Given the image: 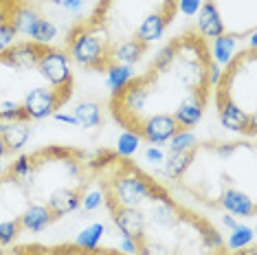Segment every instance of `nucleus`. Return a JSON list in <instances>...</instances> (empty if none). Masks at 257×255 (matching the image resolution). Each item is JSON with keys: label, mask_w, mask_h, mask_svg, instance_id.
Instances as JSON below:
<instances>
[{"label": "nucleus", "mask_w": 257, "mask_h": 255, "mask_svg": "<svg viewBox=\"0 0 257 255\" xmlns=\"http://www.w3.org/2000/svg\"><path fill=\"white\" fill-rule=\"evenodd\" d=\"M29 38H31L33 42H38V44H51L57 38V29H55L53 22H49L44 18H38L36 25H33L31 31H29Z\"/></svg>", "instance_id": "nucleus-13"}, {"label": "nucleus", "mask_w": 257, "mask_h": 255, "mask_svg": "<svg viewBox=\"0 0 257 255\" xmlns=\"http://www.w3.org/2000/svg\"><path fill=\"white\" fill-rule=\"evenodd\" d=\"M235 44H237V38H233V36H220V38H215L213 44L209 46L213 62L220 64V66H224V64L229 62L233 55H235Z\"/></svg>", "instance_id": "nucleus-10"}, {"label": "nucleus", "mask_w": 257, "mask_h": 255, "mask_svg": "<svg viewBox=\"0 0 257 255\" xmlns=\"http://www.w3.org/2000/svg\"><path fill=\"white\" fill-rule=\"evenodd\" d=\"M222 222H224L226 229H235L237 227V222H235V218L233 216H222Z\"/></svg>", "instance_id": "nucleus-22"}, {"label": "nucleus", "mask_w": 257, "mask_h": 255, "mask_svg": "<svg viewBox=\"0 0 257 255\" xmlns=\"http://www.w3.org/2000/svg\"><path fill=\"white\" fill-rule=\"evenodd\" d=\"M53 117L57 119V121H64V123H71V125H77V121H75V117L73 114H66V112H55Z\"/></svg>", "instance_id": "nucleus-21"}, {"label": "nucleus", "mask_w": 257, "mask_h": 255, "mask_svg": "<svg viewBox=\"0 0 257 255\" xmlns=\"http://www.w3.org/2000/svg\"><path fill=\"white\" fill-rule=\"evenodd\" d=\"M3 172H5V165H3V163H0V174H3Z\"/></svg>", "instance_id": "nucleus-24"}, {"label": "nucleus", "mask_w": 257, "mask_h": 255, "mask_svg": "<svg viewBox=\"0 0 257 255\" xmlns=\"http://www.w3.org/2000/svg\"><path fill=\"white\" fill-rule=\"evenodd\" d=\"M73 117H75V121H77V125L86 128V130L101 125V121H103V117H101V106H99V103H95V101H84V103H79V106L75 108Z\"/></svg>", "instance_id": "nucleus-9"}, {"label": "nucleus", "mask_w": 257, "mask_h": 255, "mask_svg": "<svg viewBox=\"0 0 257 255\" xmlns=\"http://www.w3.org/2000/svg\"><path fill=\"white\" fill-rule=\"evenodd\" d=\"M106 73H108V86L112 92L123 88V86L134 77L132 66H123V64H114V66H110Z\"/></svg>", "instance_id": "nucleus-14"}, {"label": "nucleus", "mask_w": 257, "mask_h": 255, "mask_svg": "<svg viewBox=\"0 0 257 255\" xmlns=\"http://www.w3.org/2000/svg\"><path fill=\"white\" fill-rule=\"evenodd\" d=\"M253 246V229L250 227H242L237 224L235 229H231V235L226 240V251L229 253H237V251H244V248Z\"/></svg>", "instance_id": "nucleus-11"}, {"label": "nucleus", "mask_w": 257, "mask_h": 255, "mask_svg": "<svg viewBox=\"0 0 257 255\" xmlns=\"http://www.w3.org/2000/svg\"><path fill=\"white\" fill-rule=\"evenodd\" d=\"M29 135H31V128H29V123H25V121H14V123L0 121V137L7 143L9 154L25 148L29 141Z\"/></svg>", "instance_id": "nucleus-7"}, {"label": "nucleus", "mask_w": 257, "mask_h": 255, "mask_svg": "<svg viewBox=\"0 0 257 255\" xmlns=\"http://www.w3.org/2000/svg\"><path fill=\"white\" fill-rule=\"evenodd\" d=\"M103 233H106V229H103V224H90V227H86L81 233L77 235V240H75V244L79 248H84V251H97L99 248V242H101Z\"/></svg>", "instance_id": "nucleus-12"}, {"label": "nucleus", "mask_w": 257, "mask_h": 255, "mask_svg": "<svg viewBox=\"0 0 257 255\" xmlns=\"http://www.w3.org/2000/svg\"><path fill=\"white\" fill-rule=\"evenodd\" d=\"M178 3L180 0H99L97 7L88 14V18L79 20L84 27H103L106 22H110L114 18L116 14L123 16L127 7H137V5H141V7H148V18H165L167 22H174L178 14ZM143 20V22H145ZM141 22V25H143Z\"/></svg>", "instance_id": "nucleus-4"}, {"label": "nucleus", "mask_w": 257, "mask_h": 255, "mask_svg": "<svg viewBox=\"0 0 257 255\" xmlns=\"http://www.w3.org/2000/svg\"><path fill=\"white\" fill-rule=\"evenodd\" d=\"M20 227L22 231H29V233H42L51 227V224L55 222L53 213L49 211V207L42 205V202H33V205H29L25 211H22L20 216Z\"/></svg>", "instance_id": "nucleus-6"}, {"label": "nucleus", "mask_w": 257, "mask_h": 255, "mask_svg": "<svg viewBox=\"0 0 257 255\" xmlns=\"http://www.w3.org/2000/svg\"><path fill=\"white\" fill-rule=\"evenodd\" d=\"M139 143H141V139H139L137 135H132V132H123V135L119 137V141H116V154L132 156L139 150Z\"/></svg>", "instance_id": "nucleus-15"}, {"label": "nucleus", "mask_w": 257, "mask_h": 255, "mask_svg": "<svg viewBox=\"0 0 257 255\" xmlns=\"http://www.w3.org/2000/svg\"><path fill=\"white\" fill-rule=\"evenodd\" d=\"M9 154V150H7V143H5V139L0 137V159H3V156H7Z\"/></svg>", "instance_id": "nucleus-23"}, {"label": "nucleus", "mask_w": 257, "mask_h": 255, "mask_svg": "<svg viewBox=\"0 0 257 255\" xmlns=\"http://www.w3.org/2000/svg\"><path fill=\"white\" fill-rule=\"evenodd\" d=\"M196 137L194 132H178L176 137L169 139V152H183V150H189L196 146Z\"/></svg>", "instance_id": "nucleus-16"}, {"label": "nucleus", "mask_w": 257, "mask_h": 255, "mask_svg": "<svg viewBox=\"0 0 257 255\" xmlns=\"http://www.w3.org/2000/svg\"><path fill=\"white\" fill-rule=\"evenodd\" d=\"M215 207L224 209L229 216H237V218H253L257 207H255V198L250 191L244 189H226L218 196Z\"/></svg>", "instance_id": "nucleus-5"}, {"label": "nucleus", "mask_w": 257, "mask_h": 255, "mask_svg": "<svg viewBox=\"0 0 257 255\" xmlns=\"http://www.w3.org/2000/svg\"><path fill=\"white\" fill-rule=\"evenodd\" d=\"M46 46L49 44L25 40V42H14L0 49V121L29 123L22 103L33 88L22 86V82L31 77V73H40V57Z\"/></svg>", "instance_id": "nucleus-3"}, {"label": "nucleus", "mask_w": 257, "mask_h": 255, "mask_svg": "<svg viewBox=\"0 0 257 255\" xmlns=\"http://www.w3.org/2000/svg\"><path fill=\"white\" fill-rule=\"evenodd\" d=\"M101 202H103L101 191H86L84 200H81V207H84L86 211H95V209L101 207Z\"/></svg>", "instance_id": "nucleus-17"}, {"label": "nucleus", "mask_w": 257, "mask_h": 255, "mask_svg": "<svg viewBox=\"0 0 257 255\" xmlns=\"http://www.w3.org/2000/svg\"><path fill=\"white\" fill-rule=\"evenodd\" d=\"M255 46L242 49L224 64L215 82V106L222 128L237 135L255 137Z\"/></svg>", "instance_id": "nucleus-2"}, {"label": "nucleus", "mask_w": 257, "mask_h": 255, "mask_svg": "<svg viewBox=\"0 0 257 255\" xmlns=\"http://www.w3.org/2000/svg\"><path fill=\"white\" fill-rule=\"evenodd\" d=\"M119 253H121V255H139L137 242H132L130 237H121V242H119Z\"/></svg>", "instance_id": "nucleus-19"}, {"label": "nucleus", "mask_w": 257, "mask_h": 255, "mask_svg": "<svg viewBox=\"0 0 257 255\" xmlns=\"http://www.w3.org/2000/svg\"><path fill=\"white\" fill-rule=\"evenodd\" d=\"M213 57L198 31L174 38L156 53L143 75H134L123 88L112 92L110 112L132 132L150 117H172L185 99L211 95Z\"/></svg>", "instance_id": "nucleus-1"}, {"label": "nucleus", "mask_w": 257, "mask_h": 255, "mask_svg": "<svg viewBox=\"0 0 257 255\" xmlns=\"http://www.w3.org/2000/svg\"><path fill=\"white\" fill-rule=\"evenodd\" d=\"M51 3L60 5V7L68 9V11H79L81 5H84V0H51Z\"/></svg>", "instance_id": "nucleus-20"}, {"label": "nucleus", "mask_w": 257, "mask_h": 255, "mask_svg": "<svg viewBox=\"0 0 257 255\" xmlns=\"http://www.w3.org/2000/svg\"><path fill=\"white\" fill-rule=\"evenodd\" d=\"M145 159H148V163H152V165H161L163 161H165V154H163V150L159 146H150L145 150Z\"/></svg>", "instance_id": "nucleus-18"}, {"label": "nucleus", "mask_w": 257, "mask_h": 255, "mask_svg": "<svg viewBox=\"0 0 257 255\" xmlns=\"http://www.w3.org/2000/svg\"><path fill=\"white\" fill-rule=\"evenodd\" d=\"M27 9H29L27 0H0V29L16 27V31H18V20Z\"/></svg>", "instance_id": "nucleus-8"}]
</instances>
